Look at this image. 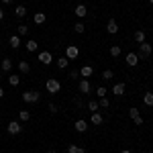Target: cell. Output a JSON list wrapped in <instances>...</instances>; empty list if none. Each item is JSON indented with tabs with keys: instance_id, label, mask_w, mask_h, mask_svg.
<instances>
[{
	"instance_id": "obj_1",
	"label": "cell",
	"mask_w": 153,
	"mask_h": 153,
	"mask_svg": "<svg viewBox=\"0 0 153 153\" xmlns=\"http://www.w3.org/2000/svg\"><path fill=\"white\" fill-rule=\"evenodd\" d=\"M45 88H47L49 94H57L59 90H61V84H59V80H55V78H49L47 82H45Z\"/></svg>"
},
{
	"instance_id": "obj_2",
	"label": "cell",
	"mask_w": 153,
	"mask_h": 153,
	"mask_svg": "<svg viewBox=\"0 0 153 153\" xmlns=\"http://www.w3.org/2000/svg\"><path fill=\"white\" fill-rule=\"evenodd\" d=\"M151 51H153V47L145 41V43H139V53H137V55H139V57H149Z\"/></svg>"
},
{
	"instance_id": "obj_3",
	"label": "cell",
	"mask_w": 153,
	"mask_h": 153,
	"mask_svg": "<svg viewBox=\"0 0 153 153\" xmlns=\"http://www.w3.org/2000/svg\"><path fill=\"white\" fill-rule=\"evenodd\" d=\"M23 100L25 102H29V104H33V102H37L39 100V92H31V90H27V92H23Z\"/></svg>"
},
{
	"instance_id": "obj_4",
	"label": "cell",
	"mask_w": 153,
	"mask_h": 153,
	"mask_svg": "<svg viewBox=\"0 0 153 153\" xmlns=\"http://www.w3.org/2000/svg\"><path fill=\"white\" fill-rule=\"evenodd\" d=\"M6 131H8V135H19V133L23 131V127H21L16 120H10V123L6 125Z\"/></svg>"
},
{
	"instance_id": "obj_5",
	"label": "cell",
	"mask_w": 153,
	"mask_h": 153,
	"mask_svg": "<svg viewBox=\"0 0 153 153\" xmlns=\"http://www.w3.org/2000/svg\"><path fill=\"white\" fill-rule=\"evenodd\" d=\"M78 55H80V49L76 47V45H68L65 47V57L68 59H76Z\"/></svg>"
},
{
	"instance_id": "obj_6",
	"label": "cell",
	"mask_w": 153,
	"mask_h": 153,
	"mask_svg": "<svg viewBox=\"0 0 153 153\" xmlns=\"http://www.w3.org/2000/svg\"><path fill=\"white\" fill-rule=\"evenodd\" d=\"M39 61L45 63V65H49V63H53L55 59H53V55H51L49 51H41V53H39Z\"/></svg>"
},
{
	"instance_id": "obj_7",
	"label": "cell",
	"mask_w": 153,
	"mask_h": 153,
	"mask_svg": "<svg viewBox=\"0 0 153 153\" xmlns=\"http://www.w3.org/2000/svg\"><path fill=\"white\" fill-rule=\"evenodd\" d=\"M125 61H127V65H129V68H135V65L139 63V55L131 51V53H127V57H125Z\"/></svg>"
},
{
	"instance_id": "obj_8",
	"label": "cell",
	"mask_w": 153,
	"mask_h": 153,
	"mask_svg": "<svg viewBox=\"0 0 153 153\" xmlns=\"http://www.w3.org/2000/svg\"><path fill=\"white\" fill-rule=\"evenodd\" d=\"M106 33H110V35H117L118 33V25L114 19H110L108 23H106Z\"/></svg>"
},
{
	"instance_id": "obj_9",
	"label": "cell",
	"mask_w": 153,
	"mask_h": 153,
	"mask_svg": "<svg viewBox=\"0 0 153 153\" xmlns=\"http://www.w3.org/2000/svg\"><path fill=\"white\" fill-rule=\"evenodd\" d=\"M78 88H80V92H82V94H90V90H92V86H90V82H88L86 78H82V82H80Z\"/></svg>"
},
{
	"instance_id": "obj_10",
	"label": "cell",
	"mask_w": 153,
	"mask_h": 153,
	"mask_svg": "<svg viewBox=\"0 0 153 153\" xmlns=\"http://www.w3.org/2000/svg\"><path fill=\"white\" fill-rule=\"evenodd\" d=\"M90 123H92V125H96V127H100V125L104 123V118H102V114H100V112H92V117H90Z\"/></svg>"
},
{
	"instance_id": "obj_11",
	"label": "cell",
	"mask_w": 153,
	"mask_h": 153,
	"mask_svg": "<svg viewBox=\"0 0 153 153\" xmlns=\"http://www.w3.org/2000/svg\"><path fill=\"white\" fill-rule=\"evenodd\" d=\"M74 129L78 131V133H86V131H88V123L80 118V120H76V125H74Z\"/></svg>"
},
{
	"instance_id": "obj_12",
	"label": "cell",
	"mask_w": 153,
	"mask_h": 153,
	"mask_svg": "<svg viewBox=\"0 0 153 153\" xmlns=\"http://www.w3.org/2000/svg\"><path fill=\"white\" fill-rule=\"evenodd\" d=\"M74 14H76V16H80V19H84V16L88 14V8H86L84 4H78V6L74 8Z\"/></svg>"
},
{
	"instance_id": "obj_13",
	"label": "cell",
	"mask_w": 153,
	"mask_h": 153,
	"mask_svg": "<svg viewBox=\"0 0 153 153\" xmlns=\"http://www.w3.org/2000/svg\"><path fill=\"white\" fill-rule=\"evenodd\" d=\"M125 90H127L125 84H114V86H112V94H114V96H123V94H125Z\"/></svg>"
},
{
	"instance_id": "obj_14",
	"label": "cell",
	"mask_w": 153,
	"mask_h": 153,
	"mask_svg": "<svg viewBox=\"0 0 153 153\" xmlns=\"http://www.w3.org/2000/svg\"><path fill=\"white\" fill-rule=\"evenodd\" d=\"M55 63H57V68H59V70H65V68L70 65V59H68V57H65V55H63V57L55 59Z\"/></svg>"
},
{
	"instance_id": "obj_15",
	"label": "cell",
	"mask_w": 153,
	"mask_h": 153,
	"mask_svg": "<svg viewBox=\"0 0 153 153\" xmlns=\"http://www.w3.org/2000/svg\"><path fill=\"white\" fill-rule=\"evenodd\" d=\"M37 49H39V43H37L35 39H29V41H27V51H31V53H35Z\"/></svg>"
},
{
	"instance_id": "obj_16",
	"label": "cell",
	"mask_w": 153,
	"mask_h": 153,
	"mask_svg": "<svg viewBox=\"0 0 153 153\" xmlns=\"http://www.w3.org/2000/svg\"><path fill=\"white\" fill-rule=\"evenodd\" d=\"M8 43H10L12 49H19V47H21V37H19V35H12L10 39H8Z\"/></svg>"
},
{
	"instance_id": "obj_17",
	"label": "cell",
	"mask_w": 153,
	"mask_h": 153,
	"mask_svg": "<svg viewBox=\"0 0 153 153\" xmlns=\"http://www.w3.org/2000/svg\"><path fill=\"white\" fill-rule=\"evenodd\" d=\"M0 68H2V71H10L12 70V59L4 57V59H2V63H0Z\"/></svg>"
},
{
	"instance_id": "obj_18",
	"label": "cell",
	"mask_w": 153,
	"mask_h": 153,
	"mask_svg": "<svg viewBox=\"0 0 153 153\" xmlns=\"http://www.w3.org/2000/svg\"><path fill=\"white\" fill-rule=\"evenodd\" d=\"M19 70H21V74H29V71H31L29 61H19Z\"/></svg>"
},
{
	"instance_id": "obj_19",
	"label": "cell",
	"mask_w": 153,
	"mask_h": 153,
	"mask_svg": "<svg viewBox=\"0 0 153 153\" xmlns=\"http://www.w3.org/2000/svg\"><path fill=\"white\" fill-rule=\"evenodd\" d=\"M33 21H35L37 25H43L45 23V14H43V12H35V14H33Z\"/></svg>"
},
{
	"instance_id": "obj_20",
	"label": "cell",
	"mask_w": 153,
	"mask_h": 153,
	"mask_svg": "<svg viewBox=\"0 0 153 153\" xmlns=\"http://www.w3.org/2000/svg\"><path fill=\"white\" fill-rule=\"evenodd\" d=\"M27 33H29V27H27V25H19V27H16V35L19 37H25Z\"/></svg>"
},
{
	"instance_id": "obj_21",
	"label": "cell",
	"mask_w": 153,
	"mask_h": 153,
	"mask_svg": "<svg viewBox=\"0 0 153 153\" xmlns=\"http://www.w3.org/2000/svg\"><path fill=\"white\" fill-rule=\"evenodd\" d=\"M8 84H10V86H14V88H16V86H19V84H21V78H19V76H16V74H12V76H8Z\"/></svg>"
},
{
	"instance_id": "obj_22",
	"label": "cell",
	"mask_w": 153,
	"mask_h": 153,
	"mask_svg": "<svg viewBox=\"0 0 153 153\" xmlns=\"http://www.w3.org/2000/svg\"><path fill=\"white\" fill-rule=\"evenodd\" d=\"M92 68H90V65H84L82 70H80V74H82V78H90V76H92Z\"/></svg>"
},
{
	"instance_id": "obj_23",
	"label": "cell",
	"mask_w": 153,
	"mask_h": 153,
	"mask_svg": "<svg viewBox=\"0 0 153 153\" xmlns=\"http://www.w3.org/2000/svg\"><path fill=\"white\" fill-rule=\"evenodd\" d=\"M143 102H145V106H153V92H147L143 96Z\"/></svg>"
},
{
	"instance_id": "obj_24",
	"label": "cell",
	"mask_w": 153,
	"mask_h": 153,
	"mask_svg": "<svg viewBox=\"0 0 153 153\" xmlns=\"http://www.w3.org/2000/svg\"><path fill=\"white\" fill-rule=\"evenodd\" d=\"M19 118H21L23 123H27V120L31 118V112H29V110H19Z\"/></svg>"
},
{
	"instance_id": "obj_25",
	"label": "cell",
	"mask_w": 153,
	"mask_h": 153,
	"mask_svg": "<svg viewBox=\"0 0 153 153\" xmlns=\"http://www.w3.org/2000/svg\"><path fill=\"white\" fill-rule=\"evenodd\" d=\"M135 41L137 43H145V31H137L135 33Z\"/></svg>"
},
{
	"instance_id": "obj_26",
	"label": "cell",
	"mask_w": 153,
	"mask_h": 153,
	"mask_svg": "<svg viewBox=\"0 0 153 153\" xmlns=\"http://www.w3.org/2000/svg\"><path fill=\"white\" fill-rule=\"evenodd\" d=\"M98 108H100V106H98L96 100H90V102H88V110H90V112H98Z\"/></svg>"
},
{
	"instance_id": "obj_27",
	"label": "cell",
	"mask_w": 153,
	"mask_h": 153,
	"mask_svg": "<svg viewBox=\"0 0 153 153\" xmlns=\"http://www.w3.org/2000/svg\"><path fill=\"white\" fill-rule=\"evenodd\" d=\"M74 31H76V33H80V35H82L84 31H86V27H84V23H82V21H80V23H76V25H74Z\"/></svg>"
},
{
	"instance_id": "obj_28",
	"label": "cell",
	"mask_w": 153,
	"mask_h": 153,
	"mask_svg": "<svg viewBox=\"0 0 153 153\" xmlns=\"http://www.w3.org/2000/svg\"><path fill=\"white\" fill-rule=\"evenodd\" d=\"M14 14H16L19 19H23L25 14H27V8H25V6H16V10H14Z\"/></svg>"
},
{
	"instance_id": "obj_29",
	"label": "cell",
	"mask_w": 153,
	"mask_h": 153,
	"mask_svg": "<svg viewBox=\"0 0 153 153\" xmlns=\"http://www.w3.org/2000/svg\"><path fill=\"white\" fill-rule=\"evenodd\" d=\"M112 78H114L112 70H104V71H102V80H112Z\"/></svg>"
},
{
	"instance_id": "obj_30",
	"label": "cell",
	"mask_w": 153,
	"mask_h": 153,
	"mask_svg": "<svg viewBox=\"0 0 153 153\" xmlns=\"http://www.w3.org/2000/svg\"><path fill=\"white\" fill-rule=\"evenodd\" d=\"M110 55H112V57H118V55H120V47H118V45H112V47H110Z\"/></svg>"
},
{
	"instance_id": "obj_31",
	"label": "cell",
	"mask_w": 153,
	"mask_h": 153,
	"mask_svg": "<svg viewBox=\"0 0 153 153\" xmlns=\"http://www.w3.org/2000/svg\"><path fill=\"white\" fill-rule=\"evenodd\" d=\"M108 104H110V102H108V98H106V96H102V98H100V102H98L100 108H108Z\"/></svg>"
},
{
	"instance_id": "obj_32",
	"label": "cell",
	"mask_w": 153,
	"mask_h": 153,
	"mask_svg": "<svg viewBox=\"0 0 153 153\" xmlns=\"http://www.w3.org/2000/svg\"><path fill=\"white\" fill-rule=\"evenodd\" d=\"M129 117L131 118H137V117H139V108H131V110H129Z\"/></svg>"
},
{
	"instance_id": "obj_33",
	"label": "cell",
	"mask_w": 153,
	"mask_h": 153,
	"mask_svg": "<svg viewBox=\"0 0 153 153\" xmlns=\"http://www.w3.org/2000/svg\"><path fill=\"white\" fill-rule=\"evenodd\" d=\"M96 94H98V98H102V96H106V88H104V86H100V88L96 90Z\"/></svg>"
},
{
	"instance_id": "obj_34",
	"label": "cell",
	"mask_w": 153,
	"mask_h": 153,
	"mask_svg": "<svg viewBox=\"0 0 153 153\" xmlns=\"http://www.w3.org/2000/svg\"><path fill=\"white\" fill-rule=\"evenodd\" d=\"M133 123H135L137 127H141V125H143V118H141V114H139L137 118H133Z\"/></svg>"
},
{
	"instance_id": "obj_35",
	"label": "cell",
	"mask_w": 153,
	"mask_h": 153,
	"mask_svg": "<svg viewBox=\"0 0 153 153\" xmlns=\"http://www.w3.org/2000/svg\"><path fill=\"white\" fill-rule=\"evenodd\" d=\"M78 151V145H70V147H68V153H76Z\"/></svg>"
},
{
	"instance_id": "obj_36",
	"label": "cell",
	"mask_w": 153,
	"mask_h": 153,
	"mask_svg": "<svg viewBox=\"0 0 153 153\" xmlns=\"http://www.w3.org/2000/svg\"><path fill=\"white\" fill-rule=\"evenodd\" d=\"M49 112H53V114H55V112H57V106H55V104H49Z\"/></svg>"
},
{
	"instance_id": "obj_37",
	"label": "cell",
	"mask_w": 153,
	"mask_h": 153,
	"mask_svg": "<svg viewBox=\"0 0 153 153\" xmlns=\"http://www.w3.org/2000/svg\"><path fill=\"white\" fill-rule=\"evenodd\" d=\"M78 76H80V71H76V70H74V71H70V78H74V80H76Z\"/></svg>"
},
{
	"instance_id": "obj_38",
	"label": "cell",
	"mask_w": 153,
	"mask_h": 153,
	"mask_svg": "<svg viewBox=\"0 0 153 153\" xmlns=\"http://www.w3.org/2000/svg\"><path fill=\"white\" fill-rule=\"evenodd\" d=\"M2 98H4V88L0 86V100H2Z\"/></svg>"
},
{
	"instance_id": "obj_39",
	"label": "cell",
	"mask_w": 153,
	"mask_h": 153,
	"mask_svg": "<svg viewBox=\"0 0 153 153\" xmlns=\"http://www.w3.org/2000/svg\"><path fill=\"white\" fill-rule=\"evenodd\" d=\"M76 153H86V149H84V147H78V151Z\"/></svg>"
},
{
	"instance_id": "obj_40",
	"label": "cell",
	"mask_w": 153,
	"mask_h": 153,
	"mask_svg": "<svg viewBox=\"0 0 153 153\" xmlns=\"http://www.w3.org/2000/svg\"><path fill=\"white\" fill-rule=\"evenodd\" d=\"M2 2H4V4H12L14 0H2Z\"/></svg>"
},
{
	"instance_id": "obj_41",
	"label": "cell",
	"mask_w": 153,
	"mask_h": 153,
	"mask_svg": "<svg viewBox=\"0 0 153 153\" xmlns=\"http://www.w3.org/2000/svg\"><path fill=\"white\" fill-rule=\"evenodd\" d=\"M2 19H4V12H2V10H0V21H2Z\"/></svg>"
},
{
	"instance_id": "obj_42",
	"label": "cell",
	"mask_w": 153,
	"mask_h": 153,
	"mask_svg": "<svg viewBox=\"0 0 153 153\" xmlns=\"http://www.w3.org/2000/svg\"><path fill=\"white\" fill-rule=\"evenodd\" d=\"M120 153H131V151H129V149H123V151H120Z\"/></svg>"
},
{
	"instance_id": "obj_43",
	"label": "cell",
	"mask_w": 153,
	"mask_h": 153,
	"mask_svg": "<svg viewBox=\"0 0 153 153\" xmlns=\"http://www.w3.org/2000/svg\"><path fill=\"white\" fill-rule=\"evenodd\" d=\"M47 153H55V151H53V149H51V151H47Z\"/></svg>"
},
{
	"instance_id": "obj_44",
	"label": "cell",
	"mask_w": 153,
	"mask_h": 153,
	"mask_svg": "<svg viewBox=\"0 0 153 153\" xmlns=\"http://www.w3.org/2000/svg\"><path fill=\"white\" fill-rule=\"evenodd\" d=\"M149 2H151V4H153V0H149Z\"/></svg>"
},
{
	"instance_id": "obj_45",
	"label": "cell",
	"mask_w": 153,
	"mask_h": 153,
	"mask_svg": "<svg viewBox=\"0 0 153 153\" xmlns=\"http://www.w3.org/2000/svg\"><path fill=\"white\" fill-rule=\"evenodd\" d=\"M149 153H153V151H149Z\"/></svg>"
}]
</instances>
